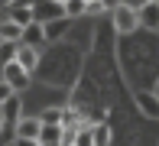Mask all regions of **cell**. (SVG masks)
<instances>
[{
  "mask_svg": "<svg viewBox=\"0 0 159 146\" xmlns=\"http://www.w3.org/2000/svg\"><path fill=\"white\" fill-rule=\"evenodd\" d=\"M16 46H30V49H42L46 46V29H42V23H33L30 26H23V36H20V42Z\"/></svg>",
  "mask_w": 159,
  "mask_h": 146,
  "instance_id": "7",
  "label": "cell"
},
{
  "mask_svg": "<svg viewBox=\"0 0 159 146\" xmlns=\"http://www.w3.org/2000/svg\"><path fill=\"white\" fill-rule=\"evenodd\" d=\"M136 23L143 29H149V33H159V3L156 0H149V3H143L136 10Z\"/></svg>",
  "mask_w": 159,
  "mask_h": 146,
  "instance_id": "6",
  "label": "cell"
},
{
  "mask_svg": "<svg viewBox=\"0 0 159 146\" xmlns=\"http://www.w3.org/2000/svg\"><path fill=\"white\" fill-rule=\"evenodd\" d=\"M42 29H46V42H59V39H65V36L71 33V20L68 16H65V20H55V23H46Z\"/></svg>",
  "mask_w": 159,
  "mask_h": 146,
  "instance_id": "10",
  "label": "cell"
},
{
  "mask_svg": "<svg viewBox=\"0 0 159 146\" xmlns=\"http://www.w3.org/2000/svg\"><path fill=\"white\" fill-rule=\"evenodd\" d=\"M3 130H7V127H3V120H0V136H3Z\"/></svg>",
  "mask_w": 159,
  "mask_h": 146,
  "instance_id": "25",
  "label": "cell"
},
{
  "mask_svg": "<svg viewBox=\"0 0 159 146\" xmlns=\"http://www.w3.org/2000/svg\"><path fill=\"white\" fill-rule=\"evenodd\" d=\"M7 20H10V23H16L20 29H23V26H30L33 23V13H30V7H10V10H7Z\"/></svg>",
  "mask_w": 159,
  "mask_h": 146,
  "instance_id": "12",
  "label": "cell"
},
{
  "mask_svg": "<svg viewBox=\"0 0 159 146\" xmlns=\"http://www.w3.org/2000/svg\"><path fill=\"white\" fill-rule=\"evenodd\" d=\"M91 127H94V123H84V127H78V133H75V146H94Z\"/></svg>",
  "mask_w": 159,
  "mask_h": 146,
  "instance_id": "17",
  "label": "cell"
},
{
  "mask_svg": "<svg viewBox=\"0 0 159 146\" xmlns=\"http://www.w3.org/2000/svg\"><path fill=\"white\" fill-rule=\"evenodd\" d=\"M30 13H33L36 23H42V26H46V23H55V20H65V10H62L59 0H33Z\"/></svg>",
  "mask_w": 159,
  "mask_h": 146,
  "instance_id": "1",
  "label": "cell"
},
{
  "mask_svg": "<svg viewBox=\"0 0 159 146\" xmlns=\"http://www.w3.org/2000/svg\"><path fill=\"white\" fill-rule=\"evenodd\" d=\"M120 3L130 7V10H140V7H143V3H149V0H120Z\"/></svg>",
  "mask_w": 159,
  "mask_h": 146,
  "instance_id": "21",
  "label": "cell"
},
{
  "mask_svg": "<svg viewBox=\"0 0 159 146\" xmlns=\"http://www.w3.org/2000/svg\"><path fill=\"white\" fill-rule=\"evenodd\" d=\"M3 146H13V143H3Z\"/></svg>",
  "mask_w": 159,
  "mask_h": 146,
  "instance_id": "28",
  "label": "cell"
},
{
  "mask_svg": "<svg viewBox=\"0 0 159 146\" xmlns=\"http://www.w3.org/2000/svg\"><path fill=\"white\" fill-rule=\"evenodd\" d=\"M36 117H39V123H42V127H49V123L62 127V107H46V111H39Z\"/></svg>",
  "mask_w": 159,
  "mask_h": 146,
  "instance_id": "14",
  "label": "cell"
},
{
  "mask_svg": "<svg viewBox=\"0 0 159 146\" xmlns=\"http://www.w3.org/2000/svg\"><path fill=\"white\" fill-rule=\"evenodd\" d=\"M91 136H94V146H111V127L107 123H94Z\"/></svg>",
  "mask_w": 159,
  "mask_h": 146,
  "instance_id": "15",
  "label": "cell"
},
{
  "mask_svg": "<svg viewBox=\"0 0 159 146\" xmlns=\"http://www.w3.org/2000/svg\"><path fill=\"white\" fill-rule=\"evenodd\" d=\"M98 3H101V10H104V13H114L117 7H124L120 0H98Z\"/></svg>",
  "mask_w": 159,
  "mask_h": 146,
  "instance_id": "19",
  "label": "cell"
},
{
  "mask_svg": "<svg viewBox=\"0 0 159 146\" xmlns=\"http://www.w3.org/2000/svg\"><path fill=\"white\" fill-rule=\"evenodd\" d=\"M62 10H65V16H68V20H75V16H81V13L88 10V3H84V0H65Z\"/></svg>",
  "mask_w": 159,
  "mask_h": 146,
  "instance_id": "16",
  "label": "cell"
},
{
  "mask_svg": "<svg viewBox=\"0 0 159 146\" xmlns=\"http://www.w3.org/2000/svg\"><path fill=\"white\" fill-rule=\"evenodd\" d=\"M13 62L20 65V68L26 71V75H33L36 68H39V49H30V46H16V58Z\"/></svg>",
  "mask_w": 159,
  "mask_h": 146,
  "instance_id": "8",
  "label": "cell"
},
{
  "mask_svg": "<svg viewBox=\"0 0 159 146\" xmlns=\"http://www.w3.org/2000/svg\"><path fill=\"white\" fill-rule=\"evenodd\" d=\"M68 146H75V143H68Z\"/></svg>",
  "mask_w": 159,
  "mask_h": 146,
  "instance_id": "29",
  "label": "cell"
},
{
  "mask_svg": "<svg viewBox=\"0 0 159 146\" xmlns=\"http://www.w3.org/2000/svg\"><path fill=\"white\" fill-rule=\"evenodd\" d=\"M133 101H136V107H140V114H143V117H149V120H159V101L153 98V91H136V94H133Z\"/></svg>",
  "mask_w": 159,
  "mask_h": 146,
  "instance_id": "9",
  "label": "cell"
},
{
  "mask_svg": "<svg viewBox=\"0 0 159 146\" xmlns=\"http://www.w3.org/2000/svg\"><path fill=\"white\" fill-rule=\"evenodd\" d=\"M13 146H39L36 140H13Z\"/></svg>",
  "mask_w": 159,
  "mask_h": 146,
  "instance_id": "22",
  "label": "cell"
},
{
  "mask_svg": "<svg viewBox=\"0 0 159 146\" xmlns=\"http://www.w3.org/2000/svg\"><path fill=\"white\" fill-rule=\"evenodd\" d=\"M114 20V29H117L120 36H130L133 29H140V23H136V10H130V7H117V10L111 13Z\"/></svg>",
  "mask_w": 159,
  "mask_h": 146,
  "instance_id": "2",
  "label": "cell"
},
{
  "mask_svg": "<svg viewBox=\"0 0 159 146\" xmlns=\"http://www.w3.org/2000/svg\"><path fill=\"white\" fill-rule=\"evenodd\" d=\"M156 3H159V0H156Z\"/></svg>",
  "mask_w": 159,
  "mask_h": 146,
  "instance_id": "30",
  "label": "cell"
},
{
  "mask_svg": "<svg viewBox=\"0 0 159 146\" xmlns=\"http://www.w3.org/2000/svg\"><path fill=\"white\" fill-rule=\"evenodd\" d=\"M20 36H23V29H20L16 23L0 20V42H20Z\"/></svg>",
  "mask_w": 159,
  "mask_h": 146,
  "instance_id": "13",
  "label": "cell"
},
{
  "mask_svg": "<svg viewBox=\"0 0 159 146\" xmlns=\"http://www.w3.org/2000/svg\"><path fill=\"white\" fill-rule=\"evenodd\" d=\"M0 20H7V10H0Z\"/></svg>",
  "mask_w": 159,
  "mask_h": 146,
  "instance_id": "26",
  "label": "cell"
},
{
  "mask_svg": "<svg viewBox=\"0 0 159 146\" xmlns=\"http://www.w3.org/2000/svg\"><path fill=\"white\" fill-rule=\"evenodd\" d=\"M84 3H98V0H84Z\"/></svg>",
  "mask_w": 159,
  "mask_h": 146,
  "instance_id": "27",
  "label": "cell"
},
{
  "mask_svg": "<svg viewBox=\"0 0 159 146\" xmlns=\"http://www.w3.org/2000/svg\"><path fill=\"white\" fill-rule=\"evenodd\" d=\"M20 0H0V7H3V10H10V7H16Z\"/></svg>",
  "mask_w": 159,
  "mask_h": 146,
  "instance_id": "23",
  "label": "cell"
},
{
  "mask_svg": "<svg viewBox=\"0 0 159 146\" xmlns=\"http://www.w3.org/2000/svg\"><path fill=\"white\" fill-rule=\"evenodd\" d=\"M39 146H62V127L49 123V127L39 130Z\"/></svg>",
  "mask_w": 159,
  "mask_h": 146,
  "instance_id": "11",
  "label": "cell"
},
{
  "mask_svg": "<svg viewBox=\"0 0 159 146\" xmlns=\"http://www.w3.org/2000/svg\"><path fill=\"white\" fill-rule=\"evenodd\" d=\"M16 58V42H0V65H10Z\"/></svg>",
  "mask_w": 159,
  "mask_h": 146,
  "instance_id": "18",
  "label": "cell"
},
{
  "mask_svg": "<svg viewBox=\"0 0 159 146\" xmlns=\"http://www.w3.org/2000/svg\"><path fill=\"white\" fill-rule=\"evenodd\" d=\"M153 98L159 101V78H156V84H153Z\"/></svg>",
  "mask_w": 159,
  "mask_h": 146,
  "instance_id": "24",
  "label": "cell"
},
{
  "mask_svg": "<svg viewBox=\"0 0 159 146\" xmlns=\"http://www.w3.org/2000/svg\"><path fill=\"white\" fill-rule=\"evenodd\" d=\"M39 130H42V123H39V117H20L16 120V127H13V140H36L39 143Z\"/></svg>",
  "mask_w": 159,
  "mask_h": 146,
  "instance_id": "4",
  "label": "cell"
},
{
  "mask_svg": "<svg viewBox=\"0 0 159 146\" xmlns=\"http://www.w3.org/2000/svg\"><path fill=\"white\" fill-rule=\"evenodd\" d=\"M13 94H16V91H13L10 84H7V81H0V104H3L7 98H13Z\"/></svg>",
  "mask_w": 159,
  "mask_h": 146,
  "instance_id": "20",
  "label": "cell"
},
{
  "mask_svg": "<svg viewBox=\"0 0 159 146\" xmlns=\"http://www.w3.org/2000/svg\"><path fill=\"white\" fill-rule=\"evenodd\" d=\"M20 117H23V101H20V94H13V98H7L0 104V120H3L7 130H13Z\"/></svg>",
  "mask_w": 159,
  "mask_h": 146,
  "instance_id": "5",
  "label": "cell"
},
{
  "mask_svg": "<svg viewBox=\"0 0 159 146\" xmlns=\"http://www.w3.org/2000/svg\"><path fill=\"white\" fill-rule=\"evenodd\" d=\"M0 81H7L13 91H23V88L30 84V75H26L16 62H10V65H0Z\"/></svg>",
  "mask_w": 159,
  "mask_h": 146,
  "instance_id": "3",
  "label": "cell"
}]
</instances>
